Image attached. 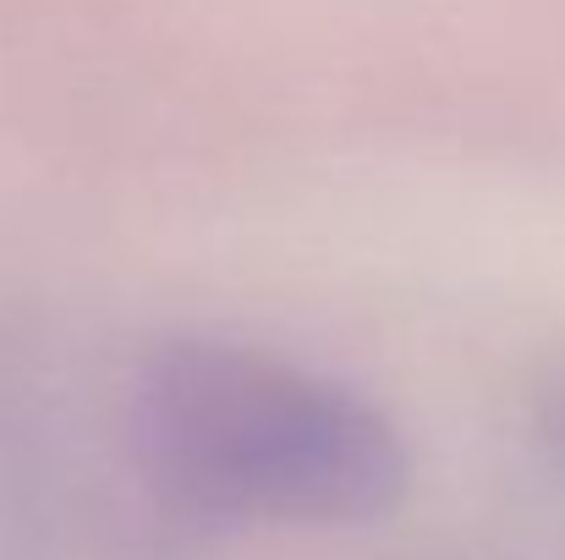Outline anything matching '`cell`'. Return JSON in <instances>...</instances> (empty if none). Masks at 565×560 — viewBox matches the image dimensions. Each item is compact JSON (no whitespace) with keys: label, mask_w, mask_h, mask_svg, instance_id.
Listing matches in <instances>:
<instances>
[{"label":"cell","mask_w":565,"mask_h":560,"mask_svg":"<svg viewBox=\"0 0 565 560\" xmlns=\"http://www.w3.org/2000/svg\"><path fill=\"white\" fill-rule=\"evenodd\" d=\"M132 440L154 495L209 528H363L412 489L406 434L374 395L220 336L143 358Z\"/></svg>","instance_id":"cell-1"}]
</instances>
